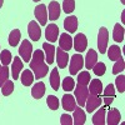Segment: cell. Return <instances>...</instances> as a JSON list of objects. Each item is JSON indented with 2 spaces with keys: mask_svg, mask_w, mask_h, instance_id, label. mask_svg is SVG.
<instances>
[{
  "mask_svg": "<svg viewBox=\"0 0 125 125\" xmlns=\"http://www.w3.org/2000/svg\"><path fill=\"white\" fill-rule=\"evenodd\" d=\"M30 69L34 71V76L36 80L43 79L49 71L48 65L45 64L44 51L43 50H35L33 51V56L30 59Z\"/></svg>",
  "mask_w": 125,
  "mask_h": 125,
  "instance_id": "6da1fadb",
  "label": "cell"
},
{
  "mask_svg": "<svg viewBox=\"0 0 125 125\" xmlns=\"http://www.w3.org/2000/svg\"><path fill=\"white\" fill-rule=\"evenodd\" d=\"M108 43H109V31L105 26H101L98 33V48H99L100 54L106 53Z\"/></svg>",
  "mask_w": 125,
  "mask_h": 125,
  "instance_id": "7a4b0ae2",
  "label": "cell"
},
{
  "mask_svg": "<svg viewBox=\"0 0 125 125\" xmlns=\"http://www.w3.org/2000/svg\"><path fill=\"white\" fill-rule=\"evenodd\" d=\"M75 100L78 103L79 106H85V101H86V98L89 95V90H88V86L86 85H81V84H78L75 88Z\"/></svg>",
  "mask_w": 125,
  "mask_h": 125,
  "instance_id": "3957f363",
  "label": "cell"
},
{
  "mask_svg": "<svg viewBox=\"0 0 125 125\" xmlns=\"http://www.w3.org/2000/svg\"><path fill=\"white\" fill-rule=\"evenodd\" d=\"M83 66H84V58L81 56V54H74L70 60V66H69L70 74L76 75L79 73V70L83 69Z\"/></svg>",
  "mask_w": 125,
  "mask_h": 125,
  "instance_id": "277c9868",
  "label": "cell"
},
{
  "mask_svg": "<svg viewBox=\"0 0 125 125\" xmlns=\"http://www.w3.org/2000/svg\"><path fill=\"white\" fill-rule=\"evenodd\" d=\"M19 54L21 56V59L25 62H30V59L33 56V45L29 40H23L20 44V49H19Z\"/></svg>",
  "mask_w": 125,
  "mask_h": 125,
  "instance_id": "5b68a950",
  "label": "cell"
},
{
  "mask_svg": "<svg viewBox=\"0 0 125 125\" xmlns=\"http://www.w3.org/2000/svg\"><path fill=\"white\" fill-rule=\"evenodd\" d=\"M103 99L99 98V95H93V94H89L86 101H85V108L88 113H93L94 110H96L100 105H101Z\"/></svg>",
  "mask_w": 125,
  "mask_h": 125,
  "instance_id": "8992f818",
  "label": "cell"
},
{
  "mask_svg": "<svg viewBox=\"0 0 125 125\" xmlns=\"http://www.w3.org/2000/svg\"><path fill=\"white\" fill-rule=\"evenodd\" d=\"M73 46H74V49L78 51V53H83L86 46H88V39L84 34H76V36L73 39Z\"/></svg>",
  "mask_w": 125,
  "mask_h": 125,
  "instance_id": "52a82bcc",
  "label": "cell"
},
{
  "mask_svg": "<svg viewBox=\"0 0 125 125\" xmlns=\"http://www.w3.org/2000/svg\"><path fill=\"white\" fill-rule=\"evenodd\" d=\"M34 14H35V18L38 19V21L40 23L41 26L46 25V21H48V11H46V6L44 4H39L35 6V10H34Z\"/></svg>",
  "mask_w": 125,
  "mask_h": 125,
  "instance_id": "ba28073f",
  "label": "cell"
},
{
  "mask_svg": "<svg viewBox=\"0 0 125 125\" xmlns=\"http://www.w3.org/2000/svg\"><path fill=\"white\" fill-rule=\"evenodd\" d=\"M28 34L30 36L31 40L34 41H39L40 38H41V30H40V26L36 21H30L29 25H28Z\"/></svg>",
  "mask_w": 125,
  "mask_h": 125,
  "instance_id": "9c48e42d",
  "label": "cell"
},
{
  "mask_svg": "<svg viewBox=\"0 0 125 125\" xmlns=\"http://www.w3.org/2000/svg\"><path fill=\"white\" fill-rule=\"evenodd\" d=\"M58 36H59V28L56 24H50L46 26L45 29V38L49 43H55L58 40Z\"/></svg>",
  "mask_w": 125,
  "mask_h": 125,
  "instance_id": "30bf717a",
  "label": "cell"
},
{
  "mask_svg": "<svg viewBox=\"0 0 125 125\" xmlns=\"http://www.w3.org/2000/svg\"><path fill=\"white\" fill-rule=\"evenodd\" d=\"M61 105H62L65 111H74V109L76 108V100L71 94H65V95L62 96Z\"/></svg>",
  "mask_w": 125,
  "mask_h": 125,
  "instance_id": "8fae6325",
  "label": "cell"
},
{
  "mask_svg": "<svg viewBox=\"0 0 125 125\" xmlns=\"http://www.w3.org/2000/svg\"><path fill=\"white\" fill-rule=\"evenodd\" d=\"M48 16L51 21L58 20L60 18V4L58 1H50L48 6Z\"/></svg>",
  "mask_w": 125,
  "mask_h": 125,
  "instance_id": "7c38bea8",
  "label": "cell"
},
{
  "mask_svg": "<svg viewBox=\"0 0 125 125\" xmlns=\"http://www.w3.org/2000/svg\"><path fill=\"white\" fill-rule=\"evenodd\" d=\"M55 53H56V62H58V66L60 69H64L68 65V61H69V55H68V51H64L62 49L58 48V50L55 49Z\"/></svg>",
  "mask_w": 125,
  "mask_h": 125,
  "instance_id": "4fadbf2b",
  "label": "cell"
},
{
  "mask_svg": "<svg viewBox=\"0 0 125 125\" xmlns=\"http://www.w3.org/2000/svg\"><path fill=\"white\" fill-rule=\"evenodd\" d=\"M59 48L64 51H69L73 48V38L68 33H62L59 39Z\"/></svg>",
  "mask_w": 125,
  "mask_h": 125,
  "instance_id": "5bb4252c",
  "label": "cell"
},
{
  "mask_svg": "<svg viewBox=\"0 0 125 125\" xmlns=\"http://www.w3.org/2000/svg\"><path fill=\"white\" fill-rule=\"evenodd\" d=\"M44 54H45V60L48 64H53L54 62V56H55V46L51 43H44L43 44Z\"/></svg>",
  "mask_w": 125,
  "mask_h": 125,
  "instance_id": "9a60e30c",
  "label": "cell"
},
{
  "mask_svg": "<svg viewBox=\"0 0 125 125\" xmlns=\"http://www.w3.org/2000/svg\"><path fill=\"white\" fill-rule=\"evenodd\" d=\"M96 62H98V53H96L95 50L90 49L88 51L85 59H84V65H85V68L88 70H90V69H93V66L95 65Z\"/></svg>",
  "mask_w": 125,
  "mask_h": 125,
  "instance_id": "2e32d148",
  "label": "cell"
},
{
  "mask_svg": "<svg viewBox=\"0 0 125 125\" xmlns=\"http://www.w3.org/2000/svg\"><path fill=\"white\" fill-rule=\"evenodd\" d=\"M121 120V115H120V111L115 108H113L108 111V119L105 120V123L108 125H118Z\"/></svg>",
  "mask_w": 125,
  "mask_h": 125,
  "instance_id": "e0dca14e",
  "label": "cell"
},
{
  "mask_svg": "<svg viewBox=\"0 0 125 125\" xmlns=\"http://www.w3.org/2000/svg\"><path fill=\"white\" fill-rule=\"evenodd\" d=\"M64 29L68 31V33L73 34L75 33L76 29H78V18L76 16H68L64 20Z\"/></svg>",
  "mask_w": 125,
  "mask_h": 125,
  "instance_id": "ac0fdd59",
  "label": "cell"
},
{
  "mask_svg": "<svg viewBox=\"0 0 125 125\" xmlns=\"http://www.w3.org/2000/svg\"><path fill=\"white\" fill-rule=\"evenodd\" d=\"M86 120L85 111L81 109V106H78L74 109V118H73V124L75 125H84Z\"/></svg>",
  "mask_w": 125,
  "mask_h": 125,
  "instance_id": "d6986e66",
  "label": "cell"
},
{
  "mask_svg": "<svg viewBox=\"0 0 125 125\" xmlns=\"http://www.w3.org/2000/svg\"><path fill=\"white\" fill-rule=\"evenodd\" d=\"M24 68V64H23V61L20 60L19 56L14 58L13 59V64H11V74H13V79L16 80L19 79V75H20V71L23 70Z\"/></svg>",
  "mask_w": 125,
  "mask_h": 125,
  "instance_id": "ffe728a7",
  "label": "cell"
},
{
  "mask_svg": "<svg viewBox=\"0 0 125 125\" xmlns=\"http://www.w3.org/2000/svg\"><path fill=\"white\" fill-rule=\"evenodd\" d=\"M114 98H115V89H114V85L113 84H109L105 90H104V103H105V105H110V104L113 103Z\"/></svg>",
  "mask_w": 125,
  "mask_h": 125,
  "instance_id": "44dd1931",
  "label": "cell"
},
{
  "mask_svg": "<svg viewBox=\"0 0 125 125\" xmlns=\"http://www.w3.org/2000/svg\"><path fill=\"white\" fill-rule=\"evenodd\" d=\"M44 94H45V84L43 81L36 83V84L33 86V89H31V95H33V98H35V99H41L44 96Z\"/></svg>",
  "mask_w": 125,
  "mask_h": 125,
  "instance_id": "7402d4cb",
  "label": "cell"
},
{
  "mask_svg": "<svg viewBox=\"0 0 125 125\" xmlns=\"http://www.w3.org/2000/svg\"><path fill=\"white\" fill-rule=\"evenodd\" d=\"M90 86L88 88L89 90V94H93V95H100L103 93V84L101 81L98 80V79H94V80H90Z\"/></svg>",
  "mask_w": 125,
  "mask_h": 125,
  "instance_id": "603a6c76",
  "label": "cell"
},
{
  "mask_svg": "<svg viewBox=\"0 0 125 125\" xmlns=\"http://www.w3.org/2000/svg\"><path fill=\"white\" fill-rule=\"evenodd\" d=\"M34 79H35V76H34L33 73H31L30 69H29V70H24V71L21 73V76H20L21 84H23L24 86H30L31 84H33Z\"/></svg>",
  "mask_w": 125,
  "mask_h": 125,
  "instance_id": "cb8c5ba5",
  "label": "cell"
},
{
  "mask_svg": "<svg viewBox=\"0 0 125 125\" xmlns=\"http://www.w3.org/2000/svg\"><path fill=\"white\" fill-rule=\"evenodd\" d=\"M50 85L54 90H59L60 88V76H59V70L54 68L50 73Z\"/></svg>",
  "mask_w": 125,
  "mask_h": 125,
  "instance_id": "d4e9b609",
  "label": "cell"
},
{
  "mask_svg": "<svg viewBox=\"0 0 125 125\" xmlns=\"http://www.w3.org/2000/svg\"><path fill=\"white\" fill-rule=\"evenodd\" d=\"M20 38H21V31L19 29H14L10 31L9 34V44L10 46H18V44L20 43Z\"/></svg>",
  "mask_w": 125,
  "mask_h": 125,
  "instance_id": "484cf974",
  "label": "cell"
},
{
  "mask_svg": "<svg viewBox=\"0 0 125 125\" xmlns=\"http://www.w3.org/2000/svg\"><path fill=\"white\" fill-rule=\"evenodd\" d=\"M113 39H114V41H116V43H121V41L124 40V28L119 23L114 25Z\"/></svg>",
  "mask_w": 125,
  "mask_h": 125,
  "instance_id": "4316f807",
  "label": "cell"
},
{
  "mask_svg": "<svg viewBox=\"0 0 125 125\" xmlns=\"http://www.w3.org/2000/svg\"><path fill=\"white\" fill-rule=\"evenodd\" d=\"M105 114H106L105 109L98 110L93 116V124L94 125H104L105 124Z\"/></svg>",
  "mask_w": 125,
  "mask_h": 125,
  "instance_id": "83f0119b",
  "label": "cell"
},
{
  "mask_svg": "<svg viewBox=\"0 0 125 125\" xmlns=\"http://www.w3.org/2000/svg\"><path fill=\"white\" fill-rule=\"evenodd\" d=\"M106 50H108V56H109L110 60L116 61L119 58H121V50H120V48L118 45H111Z\"/></svg>",
  "mask_w": 125,
  "mask_h": 125,
  "instance_id": "f1b7e54d",
  "label": "cell"
},
{
  "mask_svg": "<svg viewBox=\"0 0 125 125\" xmlns=\"http://www.w3.org/2000/svg\"><path fill=\"white\" fill-rule=\"evenodd\" d=\"M13 91H14V83L8 79L3 84V86H1V94L4 96H9Z\"/></svg>",
  "mask_w": 125,
  "mask_h": 125,
  "instance_id": "f546056e",
  "label": "cell"
},
{
  "mask_svg": "<svg viewBox=\"0 0 125 125\" xmlns=\"http://www.w3.org/2000/svg\"><path fill=\"white\" fill-rule=\"evenodd\" d=\"M46 104H48V106L50 108V110H58L59 105H60L59 99L55 95H49L46 98Z\"/></svg>",
  "mask_w": 125,
  "mask_h": 125,
  "instance_id": "4dcf8cb0",
  "label": "cell"
},
{
  "mask_svg": "<svg viewBox=\"0 0 125 125\" xmlns=\"http://www.w3.org/2000/svg\"><path fill=\"white\" fill-rule=\"evenodd\" d=\"M62 89L65 91H71L73 89L75 88V83H74V79L71 76H66L64 80H62V84H61Z\"/></svg>",
  "mask_w": 125,
  "mask_h": 125,
  "instance_id": "1f68e13d",
  "label": "cell"
},
{
  "mask_svg": "<svg viewBox=\"0 0 125 125\" xmlns=\"http://www.w3.org/2000/svg\"><path fill=\"white\" fill-rule=\"evenodd\" d=\"M11 60H13V56H11V53H10L9 50H3L1 53H0V61H1L3 65L8 66Z\"/></svg>",
  "mask_w": 125,
  "mask_h": 125,
  "instance_id": "d6a6232c",
  "label": "cell"
},
{
  "mask_svg": "<svg viewBox=\"0 0 125 125\" xmlns=\"http://www.w3.org/2000/svg\"><path fill=\"white\" fill-rule=\"evenodd\" d=\"M62 10L66 14L73 13L75 10V0H64L62 1Z\"/></svg>",
  "mask_w": 125,
  "mask_h": 125,
  "instance_id": "836d02e7",
  "label": "cell"
},
{
  "mask_svg": "<svg viewBox=\"0 0 125 125\" xmlns=\"http://www.w3.org/2000/svg\"><path fill=\"white\" fill-rule=\"evenodd\" d=\"M91 78H90V74L88 71H81L80 74L78 75V84H81V85H88L90 83Z\"/></svg>",
  "mask_w": 125,
  "mask_h": 125,
  "instance_id": "e575fe53",
  "label": "cell"
},
{
  "mask_svg": "<svg viewBox=\"0 0 125 125\" xmlns=\"http://www.w3.org/2000/svg\"><path fill=\"white\" fill-rule=\"evenodd\" d=\"M124 68H125V61H124L123 58H119L115 62V65L113 66V74H115V75L120 74V73L124 70Z\"/></svg>",
  "mask_w": 125,
  "mask_h": 125,
  "instance_id": "d590c367",
  "label": "cell"
},
{
  "mask_svg": "<svg viewBox=\"0 0 125 125\" xmlns=\"http://www.w3.org/2000/svg\"><path fill=\"white\" fill-rule=\"evenodd\" d=\"M93 70H94V74L98 75V76H103L104 74H105V70H106V66L104 62H96L95 65L93 66Z\"/></svg>",
  "mask_w": 125,
  "mask_h": 125,
  "instance_id": "8d00e7d4",
  "label": "cell"
},
{
  "mask_svg": "<svg viewBox=\"0 0 125 125\" xmlns=\"http://www.w3.org/2000/svg\"><path fill=\"white\" fill-rule=\"evenodd\" d=\"M9 79V69L6 65L0 66V88L3 86V84Z\"/></svg>",
  "mask_w": 125,
  "mask_h": 125,
  "instance_id": "74e56055",
  "label": "cell"
},
{
  "mask_svg": "<svg viewBox=\"0 0 125 125\" xmlns=\"http://www.w3.org/2000/svg\"><path fill=\"white\" fill-rule=\"evenodd\" d=\"M115 85L119 93H124L125 91V76L121 74L115 79Z\"/></svg>",
  "mask_w": 125,
  "mask_h": 125,
  "instance_id": "f35d334b",
  "label": "cell"
},
{
  "mask_svg": "<svg viewBox=\"0 0 125 125\" xmlns=\"http://www.w3.org/2000/svg\"><path fill=\"white\" fill-rule=\"evenodd\" d=\"M60 124L61 125H71L73 124V118L68 114H62L60 116Z\"/></svg>",
  "mask_w": 125,
  "mask_h": 125,
  "instance_id": "ab89813d",
  "label": "cell"
},
{
  "mask_svg": "<svg viewBox=\"0 0 125 125\" xmlns=\"http://www.w3.org/2000/svg\"><path fill=\"white\" fill-rule=\"evenodd\" d=\"M121 21L125 23V13H124V11H123V14H121Z\"/></svg>",
  "mask_w": 125,
  "mask_h": 125,
  "instance_id": "60d3db41",
  "label": "cell"
},
{
  "mask_svg": "<svg viewBox=\"0 0 125 125\" xmlns=\"http://www.w3.org/2000/svg\"><path fill=\"white\" fill-rule=\"evenodd\" d=\"M3 4H4V0H0V8L3 6Z\"/></svg>",
  "mask_w": 125,
  "mask_h": 125,
  "instance_id": "b9f144b4",
  "label": "cell"
},
{
  "mask_svg": "<svg viewBox=\"0 0 125 125\" xmlns=\"http://www.w3.org/2000/svg\"><path fill=\"white\" fill-rule=\"evenodd\" d=\"M33 1H35V3H38V1H40V0H33Z\"/></svg>",
  "mask_w": 125,
  "mask_h": 125,
  "instance_id": "7bdbcfd3",
  "label": "cell"
},
{
  "mask_svg": "<svg viewBox=\"0 0 125 125\" xmlns=\"http://www.w3.org/2000/svg\"><path fill=\"white\" fill-rule=\"evenodd\" d=\"M121 3H123V4H125V0H121Z\"/></svg>",
  "mask_w": 125,
  "mask_h": 125,
  "instance_id": "ee69618b",
  "label": "cell"
}]
</instances>
